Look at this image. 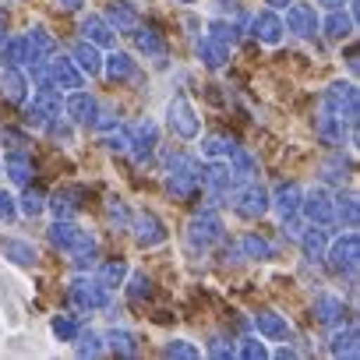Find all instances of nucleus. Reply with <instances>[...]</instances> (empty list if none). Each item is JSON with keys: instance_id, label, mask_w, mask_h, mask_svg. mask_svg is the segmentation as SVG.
I'll use <instances>...</instances> for the list:
<instances>
[{"instance_id": "18", "label": "nucleus", "mask_w": 360, "mask_h": 360, "mask_svg": "<svg viewBox=\"0 0 360 360\" xmlns=\"http://www.w3.org/2000/svg\"><path fill=\"white\" fill-rule=\"evenodd\" d=\"M78 237H82V230H78L75 223H68V219H57V223L50 226V244L60 248V251H71V248L78 244Z\"/></svg>"}, {"instance_id": "8", "label": "nucleus", "mask_w": 360, "mask_h": 360, "mask_svg": "<svg viewBox=\"0 0 360 360\" xmlns=\"http://www.w3.org/2000/svg\"><path fill=\"white\" fill-rule=\"evenodd\" d=\"M219 237H223V219H219L212 209L202 212V216L191 223V240H195V244L205 248V244H212V240H219Z\"/></svg>"}, {"instance_id": "35", "label": "nucleus", "mask_w": 360, "mask_h": 360, "mask_svg": "<svg viewBox=\"0 0 360 360\" xmlns=\"http://www.w3.org/2000/svg\"><path fill=\"white\" fill-rule=\"evenodd\" d=\"M110 346L117 349V353H124V356H131V353H138V339L127 332V328H117L113 335H110Z\"/></svg>"}, {"instance_id": "50", "label": "nucleus", "mask_w": 360, "mask_h": 360, "mask_svg": "<svg viewBox=\"0 0 360 360\" xmlns=\"http://www.w3.org/2000/svg\"><path fill=\"white\" fill-rule=\"evenodd\" d=\"M176 4H195V0H176Z\"/></svg>"}, {"instance_id": "19", "label": "nucleus", "mask_w": 360, "mask_h": 360, "mask_svg": "<svg viewBox=\"0 0 360 360\" xmlns=\"http://www.w3.org/2000/svg\"><path fill=\"white\" fill-rule=\"evenodd\" d=\"M314 314H318V321H325V325H335V321H342L346 307H342V300H339V297H332V293H321V297L314 300Z\"/></svg>"}, {"instance_id": "20", "label": "nucleus", "mask_w": 360, "mask_h": 360, "mask_svg": "<svg viewBox=\"0 0 360 360\" xmlns=\"http://www.w3.org/2000/svg\"><path fill=\"white\" fill-rule=\"evenodd\" d=\"M25 43H29L32 60H43V57H50V53H53V36H50L43 25H36V29L25 36Z\"/></svg>"}, {"instance_id": "31", "label": "nucleus", "mask_w": 360, "mask_h": 360, "mask_svg": "<svg viewBox=\"0 0 360 360\" xmlns=\"http://www.w3.org/2000/svg\"><path fill=\"white\" fill-rule=\"evenodd\" d=\"M300 244H304L307 258H321V255H325V248H328V237H325V230H314V226H311V230L304 233V240H300Z\"/></svg>"}, {"instance_id": "1", "label": "nucleus", "mask_w": 360, "mask_h": 360, "mask_svg": "<svg viewBox=\"0 0 360 360\" xmlns=\"http://www.w3.org/2000/svg\"><path fill=\"white\" fill-rule=\"evenodd\" d=\"M39 82L50 85V89H68V92H75V89H82V71H78L75 60L53 57V60L46 64V71H39Z\"/></svg>"}, {"instance_id": "22", "label": "nucleus", "mask_w": 360, "mask_h": 360, "mask_svg": "<svg viewBox=\"0 0 360 360\" xmlns=\"http://www.w3.org/2000/svg\"><path fill=\"white\" fill-rule=\"evenodd\" d=\"M4 169L11 173L15 184H29V176H32V159L22 155V152H11V155L4 159Z\"/></svg>"}, {"instance_id": "27", "label": "nucleus", "mask_w": 360, "mask_h": 360, "mask_svg": "<svg viewBox=\"0 0 360 360\" xmlns=\"http://www.w3.org/2000/svg\"><path fill=\"white\" fill-rule=\"evenodd\" d=\"M0 85H4V96H8V99H15V103L25 99V75H22V71L8 68L4 78H0Z\"/></svg>"}, {"instance_id": "49", "label": "nucleus", "mask_w": 360, "mask_h": 360, "mask_svg": "<svg viewBox=\"0 0 360 360\" xmlns=\"http://www.w3.org/2000/svg\"><path fill=\"white\" fill-rule=\"evenodd\" d=\"M0 46H4V18H0Z\"/></svg>"}, {"instance_id": "17", "label": "nucleus", "mask_w": 360, "mask_h": 360, "mask_svg": "<svg viewBox=\"0 0 360 360\" xmlns=\"http://www.w3.org/2000/svg\"><path fill=\"white\" fill-rule=\"evenodd\" d=\"M75 64H78L82 75H99L103 71V57H99L96 43H78L75 46Z\"/></svg>"}, {"instance_id": "15", "label": "nucleus", "mask_w": 360, "mask_h": 360, "mask_svg": "<svg viewBox=\"0 0 360 360\" xmlns=\"http://www.w3.org/2000/svg\"><path fill=\"white\" fill-rule=\"evenodd\" d=\"M82 32H85V39L96 43V46H106V43L113 39V29H110V22H106L103 15H89V18L82 22Z\"/></svg>"}, {"instance_id": "40", "label": "nucleus", "mask_w": 360, "mask_h": 360, "mask_svg": "<svg viewBox=\"0 0 360 360\" xmlns=\"http://www.w3.org/2000/svg\"><path fill=\"white\" fill-rule=\"evenodd\" d=\"M166 356H198V349L188 346L184 339H173V342H166Z\"/></svg>"}, {"instance_id": "26", "label": "nucleus", "mask_w": 360, "mask_h": 360, "mask_svg": "<svg viewBox=\"0 0 360 360\" xmlns=\"http://www.w3.org/2000/svg\"><path fill=\"white\" fill-rule=\"evenodd\" d=\"M4 255L15 265H36V248L25 244V240H4Z\"/></svg>"}, {"instance_id": "2", "label": "nucleus", "mask_w": 360, "mask_h": 360, "mask_svg": "<svg viewBox=\"0 0 360 360\" xmlns=\"http://www.w3.org/2000/svg\"><path fill=\"white\" fill-rule=\"evenodd\" d=\"M169 127L180 138H195L198 134V113H195V106H191V99L184 92H176L173 103H169Z\"/></svg>"}, {"instance_id": "44", "label": "nucleus", "mask_w": 360, "mask_h": 360, "mask_svg": "<svg viewBox=\"0 0 360 360\" xmlns=\"http://www.w3.org/2000/svg\"><path fill=\"white\" fill-rule=\"evenodd\" d=\"M209 353H212V356H233V346H226V339H212Z\"/></svg>"}, {"instance_id": "30", "label": "nucleus", "mask_w": 360, "mask_h": 360, "mask_svg": "<svg viewBox=\"0 0 360 360\" xmlns=\"http://www.w3.org/2000/svg\"><path fill=\"white\" fill-rule=\"evenodd\" d=\"M332 353H335V356H342V353H346V356H356V328H353V325H349L346 332H335V335H332Z\"/></svg>"}, {"instance_id": "32", "label": "nucleus", "mask_w": 360, "mask_h": 360, "mask_svg": "<svg viewBox=\"0 0 360 360\" xmlns=\"http://www.w3.org/2000/svg\"><path fill=\"white\" fill-rule=\"evenodd\" d=\"M124 276H127V265H124L120 258H110V262L99 269V283H106V286H120Z\"/></svg>"}, {"instance_id": "43", "label": "nucleus", "mask_w": 360, "mask_h": 360, "mask_svg": "<svg viewBox=\"0 0 360 360\" xmlns=\"http://www.w3.org/2000/svg\"><path fill=\"white\" fill-rule=\"evenodd\" d=\"M78 335H82V332H78ZM99 342H103L99 335H82V346H78V349H82V353H89V356H99V353H103V346H99Z\"/></svg>"}, {"instance_id": "10", "label": "nucleus", "mask_w": 360, "mask_h": 360, "mask_svg": "<svg viewBox=\"0 0 360 360\" xmlns=\"http://www.w3.org/2000/svg\"><path fill=\"white\" fill-rule=\"evenodd\" d=\"M300 198H304V195H300ZM300 209H304V216H307L311 223H318V226H325V223L335 216V212H332V202H328V195H325L321 188L311 191V195L300 202Z\"/></svg>"}, {"instance_id": "41", "label": "nucleus", "mask_w": 360, "mask_h": 360, "mask_svg": "<svg viewBox=\"0 0 360 360\" xmlns=\"http://www.w3.org/2000/svg\"><path fill=\"white\" fill-rule=\"evenodd\" d=\"M18 216V209H15V198L8 195V191H0V223H11Z\"/></svg>"}, {"instance_id": "34", "label": "nucleus", "mask_w": 360, "mask_h": 360, "mask_svg": "<svg viewBox=\"0 0 360 360\" xmlns=\"http://www.w3.org/2000/svg\"><path fill=\"white\" fill-rule=\"evenodd\" d=\"M4 60H8V68H18V64L32 60L29 43H25V39H11V43H8V50H4Z\"/></svg>"}, {"instance_id": "21", "label": "nucleus", "mask_w": 360, "mask_h": 360, "mask_svg": "<svg viewBox=\"0 0 360 360\" xmlns=\"http://www.w3.org/2000/svg\"><path fill=\"white\" fill-rule=\"evenodd\" d=\"M138 50H141L145 57H166V39H162V32H159V29H141V32H138Z\"/></svg>"}, {"instance_id": "23", "label": "nucleus", "mask_w": 360, "mask_h": 360, "mask_svg": "<svg viewBox=\"0 0 360 360\" xmlns=\"http://www.w3.org/2000/svg\"><path fill=\"white\" fill-rule=\"evenodd\" d=\"M134 71H138V64H134L127 53H113V57L106 60V75H110L113 82H127V78H134Z\"/></svg>"}, {"instance_id": "28", "label": "nucleus", "mask_w": 360, "mask_h": 360, "mask_svg": "<svg viewBox=\"0 0 360 360\" xmlns=\"http://www.w3.org/2000/svg\"><path fill=\"white\" fill-rule=\"evenodd\" d=\"M325 32H328V39H346V36L353 32V22L342 15V8L332 11V15L325 18Z\"/></svg>"}, {"instance_id": "24", "label": "nucleus", "mask_w": 360, "mask_h": 360, "mask_svg": "<svg viewBox=\"0 0 360 360\" xmlns=\"http://www.w3.org/2000/svg\"><path fill=\"white\" fill-rule=\"evenodd\" d=\"M276 209H279V216H283V219H286V216H293V212L300 209V188H293V184L279 188V191H276Z\"/></svg>"}, {"instance_id": "46", "label": "nucleus", "mask_w": 360, "mask_h": 360, "mask_svg": "<svg viewBox=\"0 0 360 360\" xmlns=\"http://www.w3.org/2000/svg\"><path fill=\"white\" fill-rule=\"evenodd\" d=\"M57 4H60L64 11H78V8L85 4V0H57Z\"/></svg>"}, {"instance_id": "39", "label": "nucleus", "mask_w": 360, "mask_h": 360, "mask_svg": "<svg viewBox=\"0 0 360 360\" xmlns=\"http://www.w3.org/2000/svg\"><path fill=\"white\" fill-rule=\"evenodd\" d=\"M131 297H134V300H148V297H152V283H148L141 272L131 276Z\"/></svg>"}, {"instance_id": "25", "label": "nucleus", "mask_w": 360, "mask_h": 360, "mask_svg": "<svg viewBox=\"0 0 360 360\" xmlns=\"http://www.w3.org/2000/svg\"><path fill=\"white\" fill-rule=\"evenodd\" d=\"M75 198H78V191H68V188L53 195L50 209L57 212V219H71V216H78V202H75Z\"/></svg>"}, {"instance_id": "14", "label": "nucleus", "mask_w": 360, "mask_h": 360, "mask_svg": "<svg viewBox=\"0 0 360 360\" xmlns=\"http://www.w3.org/2000/svg\"><path fill=\"white\" fill-rule=\"evenodd\" d=\"M64 113H68L71 120H78V124H89V120H92V113H96V99H92V96H85L82 89H75V92H71V99H68V106H64Z\"/></svg>"}, {"instance_id": "5", "label": "nucleus", "mask_w": 360, "mask_h": 360, "mask_svg": "<svg viewBox=\"0 0 360 360\" xmlns=\"http://www.w3.org/2000/svg\"><path fill=\"white\" fill-rule=\"evenodd\" d=\"M356 248H360L356 233H346L342 240H335L332 251H328L332 269H335V272H353V269H356Z\"/></svg>"}, {"instance_id": "7", "label": "nucleus", "mask_w": 360, "mask_h": 360, "mask_svg": "<svg viewBox=\"0 0 360 360\" xmlns=\"http://www.w3.org/2000/svg\"><path fill=\"white\" fill-rule=\"evenodd\" d=\"M127 148L134 152V159H145L152 148H155V124L152 120H141L127 131Z\"/></svg>"}, {"instance_id": "36", "label": "nucleus", "mask_w": 360, "mask_h": 360, "mask_svg": "<svg viewBox=\"0 0 360 360\" xmlns=\"http://www.w3.org/2000/svg\"><path fill=\"white\" fill-rule=\"evenodd\" d=\"M240 248H244V255H248V258H272V244H269V240H262V237H244V240H240Z\"/></svg>"}, {"instance_id": "45", "label": "nucleus", "mask_w": 360, "mask_h": 360, "mask_svg": "<svg viewBox=\"0 0 360 360\" xmlns=\"http://www.w3.org/2000/svg\"><path fill=\"white\" fill-rule=\"evenodd\" d=\"M110 219H113V223H127V212H124V205H117V202H113V205H110Z\"/></svg>"}, {"instance_id": "3", "label": "nucleus", "mask_w": 360, "mask_h": 360, "mask_svg": "<svg viewBox=\"0 0 360 360\" xmlns=\"http://www.w3.org/2000/svg\"><path fill=\"white\" fill-rule=\"evenodd\" d=\"M110 300V286L106 283H75L71 286V304L78 311H96V307H106Z\"/></svg>"}, {"instance_id": "4", "label": "nucleus", "mask_w": 360, "mask_h": 360, "mask_svg": "<svg viewBox=\"0 0 360 360\" xmlns=\"http://www.w3.org/2000/svg\"><path fill=\"white\" fill-rule=\"evenodd\" d=\"M283 25H286L290 32H297V36H314V29H318V15H314V8H307V4H286V18H283Z\"/></svg>"}, {"instance_id": "42", "label": "nucleus", "mask_w": 360, "mask_h": 360, "mask_svg": "<svg viewBox=\"0 0 360 360\" xmlns=\"http://www.w3.org/2000/svg\"><path fill=\"white\" fill-rule=\"evenodd\" d=\"M237 353H240V356H248V360H255V356H265L269 349H265V346H262L258 339H244V346H240Z\"/></svg>"}, {"instance_id": "37", "label": "nucleus", "mask_w": 360, "mask_h": 360, "mask_svg": "<svg viewBox=\"0 0 360 360\" xmlns=\"http://www.w3.org/2000/svg\"><path fill=\"white\" fill-rule=\"evenodd\" d=\"M332 212H339V216H346V226H349V230L356 226V198H353V195H346V198H339V202L332 205Z\"/></svg>"}, {"instance_id": "11", "label": "nucleus", "mask_w": 360, "mask_h": 360, "mask_svg": "<svg viewBox=\"0 0 360 360\" xmlns=\"http://www.w3.org/2000/svg\"><path fill=\"white\" fill-rule=\"evenodd\" d=\"M134 237H138L141 248H155V244L166 240V230H162V223H159L152 212H141V216L134 219Z\"/></svg>"}, {"instance_id": "48", "label": "nucleus", "mask_w": 360, "mask_h": 360, "mask_svg": "<svg viewBox=\"0 0 360 360\" xmlns=\"http://www.w3.org/2000/svg\"><path fill=\"white\" fill-rule=\"evenodd\" d=\"M265 4H272V8H286V4H293V0H265Z\"/></svg>"}, {"instance_id": "47", "label": "nucleus", "mask_w": 360, "mask_h": 360, "mask_svg": "<svg viewBox=\"0 0 360 360\" xmlns=\"http://www.w3.org/2000/svg\"><path fill=\"white\" fill-rule=\"evenodd\" d=\"M321 4H325V8H328V11H339V8H342V4H346V0H321Z\"/></svg>"}, {"instance_id": "16", "label": "nucleus", "mask_w": 360, "mask_h": 360, "mask_svg": "<svg viewBox=\"0 0 360 360\" xmlns=\"http://www.w3.org/2000/svg\"><path fill=\"white\" fill-rule=\"evenodd\" d=\"M198 57L205 60V68H223V64L230 60V46L205 36V39H198Z\"/></svg>"}, {"instance_id": "13", "label": "nucleus", "mask_w": 360, "mask_h": 360, "mask_svg": "<svg viewBox=\"0 0 360 360\" xmlns=\"http://www.w3.org/2000/svg\"><path fill=\"white\" fill-rule=\"evenodd\" d=\"M106 22H110V29H117V32H134V29H138V11L127 4V0H113L110 11H106Z\"/></svg>"}, {"instance_id": "38", "label": "nucleus", "mask_w": 360, "mask_h": 360, "mask_svg": "<svg viewBox=\"0 0 360 360\" xmlns=\"http://www.w3.org/2000/svg\"><path fill=\"white\" fill-rule=\"evenodd\" d=\"M46 209V202H43V191H29L25 198H22V212L25 216H39Z\"/></svg>"}, {"instance_id": "6", "label": "nucleus", "mask_w": 360, "mask_h": 360, "mask_svg": "<svg viewBox=\"0 0 360 360\" xmlns=\"http://www.w3.org/2000/svg\"><path fill=\"white\" fill-rule=\"evenodd\" d=\"M251 29H255V36H258L265 46H276V43L283 39V32H286V25H283V18H279L276 11H262V15H255Z\"/></svg>"}, {"instance_id": "33", "label": "nucleus", "mask_w": 360, "mask_h": 360, "mask_svg": "<svg viewBox=\"0 0 360 360\" xmlns=\"http://www.w3.org/2000/svg\"><path fill=\"white\" fill-rule=\"evenodd\" d=\"M78 332H82V328H78L75 318H68V314H57V318H53V335H57L60 342H75Z\"/></svg>"}, {"instance_id": "12", "label": "nucleus", "mask_w": 360, "mask_h": 360, "mask_svg": "<svg viewBox=\"0 0 360 360\" xmlns=\"http://www.w3.org/2000/svg\"><path fill=\"white\" fill-rule=\"evenodd\" d=\"M255 328L262 332V339H286V332H290V321H286V314H276V311H258L255 314Z\"/></svg>"}, {"instance_id": "29", "label": "nucleus", "mask_w": 360, "mask_h": 360, "mask_svg": "<svg viewBox=\"0 0 360 360\" xmlns=\"http://www.w3.org/2000/svg\"><path fill=\"white\" fill-rule=\"evenodd\" d=\"M202 152L205 155H233L237 152V145H233V138H226V134H209L205 141H202Z\"/></svg>"}, {"instance_id": "9", "label": "nucleus", "mask_w": 360, "mask_h": 360, "mask_svg": "<svg viewBox=\"0 0 360 360\" xmlns=\"http://www.w3.org/2000/svg\"><path fill=\"white\" fill-rule=\"evenodd\" d=\"M265 209H269V191H265V188L251 184V188H244V191L237 195V212H240V216L255 219V216H262Z\"/></svg>"}]
</instances>
